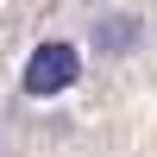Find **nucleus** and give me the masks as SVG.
<instances>
[{"label": "nucleus", "mask_w": 157, "mask_h": 157, "mask_svg": "<svg viewBox=\"0 0 157 157\" xmlns=\"http://www.w3.org/2000/svg\"><path fill=\"white\" fill-rule=\"evenodd\" d=\"M75 75H82V50L69 38H38L32 57H25V69H19V88L32 101H57V94L75 88Z\"/></svg>", "instance_id": "1"}, {"label": "nucleus", "mask_w": 157, "mask_h": 157, "mask_svg": "<svg viewBox=\"0 0 157 157\" xmlns=\"http://www.w3.org/2000/svg\"><path fill=\"white\" fill-rule=\"evenodd\" d=\"M145 19H138V13H101V19H94V32H88V44H94L101 50V57H113V63H120V57H138V50H145Z\"/></svg>", "instance_id": "2"}]
</instances>
